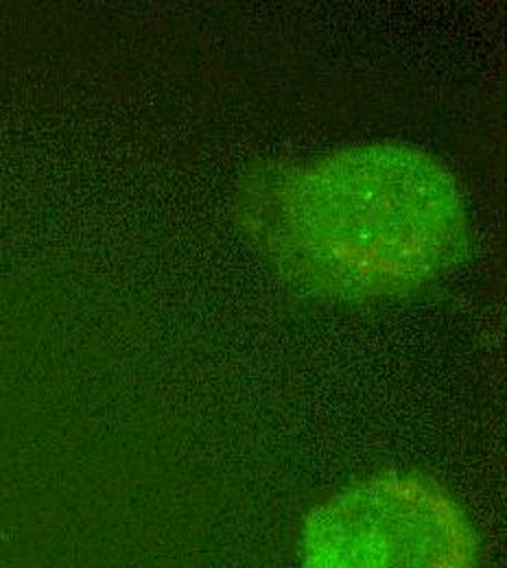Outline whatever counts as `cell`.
Returning <instances> with one entry per match:
<instances>
[{
  "instance_id": "cell-1",
  "label": "cell",
  "mask_w": 507,
  "mask_h": 568,
  "mask_svg": "<svg viewBox=\"0 0 507 568\" xmlns=\"http://www.w3.org/2000/svg\"><path fill=\"white\" fill-rule=\"evenodd\" d=\"M254 221L291 281L337 300L432 283L466 234L448 171L400 144L355 146L293 169L261 195Z\"/></svg>"
},
{
  "instance_id": "cell-2",
  "label": "cell",
  "mask_w": 507,
  "mask_h": 568,
  "mask_svg": "<svg viewBox=\"0 0 507 568\" xmlns=\"http://www.w3.org/2000/svg\"><path fill=\"white\" fill-rule=\"evenodd\" d=\"M475 534L432 479L389 473L315 507L302 531V568H473Z\"/></svg>"
}]
</instances>
